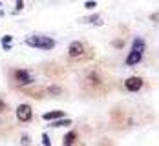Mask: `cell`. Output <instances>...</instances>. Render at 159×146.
Listing matches in <instances>:
<instances>
[{
    "label": "cell",
    "instance_id": "cell-22",
    "mask_svg": "<svg viewBox=\"0 0 159 146\" xmlns=\"http://www.w3.org/2000/svg\"><path fill=\"white\" fill-rule=\"evenodd\" d=\"M0 7H2V2H0Z\"/></svg>",
    "mask_w": 159,
    "mask_h": 146
},
{
    "label": "cell",
    "instance_id": "cell-11",
    "mask_svg": "<svg viewBox=\"0 0 159 146\" xmlns=\"http://www.w3.org/2000/svg\"><path fill=\"white\" fill-rule=\"evenodd\" d=\"M73 124V121L71 119H59V121H53V122H49V128H70Z\"/></svg>",
    "mask_w": 159,
    "mask_h": 146
},
{
    "label": "cell",
    "instance_id": "cell-15",
    "mask_svg": "<svg viewBox=\"0 0 159 146\" xmlns=\"http://www.w3.org/2000/svg\"><path fill=\"white\" fill-rule=\"evenodd\" d=\"M40 139H42V144H44V146H51V139H49L48 133H42V137H40Z\"/></svg>",
    "mask_w": 159,
    "mask_h": 146
},
{
    "label": "cell",
    "instance_id": "cell-5",
    "mask_svg": "<svg viewBox=\"0 0 159 146\" xmlns=\"http://www.w3.org/2000/svg\"><path fill=\"white\" fill-rule=\"evenodd\" d=\"M144 86H146V81H144L143 77H128V79H125V82H123V88L126 90V91H130V93H137V91H141Z\"/></svg>",
    "mask_w": 159,
    "mask_h": 146
},
{
    "label": "cell",
    "instance_id": "cell-14",
    "mask_svg": "<svg viewBox=\"0 0 159 146\" xmlns=\"http://www.w3.org/2000/svg\"><path fill=\"white\" fill-rule=\"evenodd\" d=\"M7 112H9V104H7L4 99L0 97V115H6Z\"/></svg>",
    "mask_w": 159,
    "mask_h": 146
},
{
    "label": "cell",
    "instance_id": "cell-6",
    "mask_svg": "<svg viewBox=\"0 0 159 146\" xmlns=\"http://www.w3.org/2000/svg\"><path fill=\"white\" fill-rule=\"evenodd\" d=\"M31 119H33V108H31V104L24 102V104H20V106L16 108V121H18V122L28 124V122H31Z\"/></svg>",
    "mask_w": 159,
    "mask_h": 146
},
{
    "label": "cell",
    "instance_id": "cell-9",
    "mask_svg": "<svg viewBox=\"0 0 159 146\" xmlns=\"http://www.w3.org/2000/svg\"><path fill=\"white\" fill-rule=\"evenodd\" d=\"M144 49H146V42H144V38L135 37V38H134V42H132V51L144 55Z\"/></svg>",
    "mask_w": 159,
    "mask_h": 146
},
{
    "label": "cell",
    "instance_id": "cell-12",
    "mask_svg": "<svg viewBox=\"0 0 159 146\" xmlns=\"http://www.w3.org/2000/svg\"><path fill=\"white\" fill-rule=\"evenodd\" d=\"M80 22H84V24H97V26L102 24L101 22V13H95L92 16H84V18H80Z\"/></svg>",
    "mask_w": 159,
    "mask_h": 146
},
{
    "label": "cell",
    "instance_id": "cell-20",
    "mask_svg": "<svg viewBox=\"0 0 159 146\" xmlns=\"http://www.w3.org/2000/svg\"><path fill=\"white\" fill-rule=\"evenodd\" d=\"M28 143H30V137L28 135H22V146H28Z\"/></svg>",
    "mask_w": 159,
    "mask_h": 146
},
{
    "label": "cell",
    "instance_id": "cell-13",
    "mask_svg": "<svg viewBox=\"0 0 159 146\" xmlns=\"http://www.w3.org/2000/svg\"><path fill=\"white\" fill-rule=\"evenodd\" d=\"M61 93H62L61 86H49V88H46V95H49V97H55V95H61Z\"/></svg>",
    "mask_w": 159,
    "mask_h": 146
},
{
    "label": "cell",
    "instance_id": "cell-21",
    "mask_svg": "<svg viewBox=\"0 0 159 146\" xmlns=\"http://www.w3.org/2000/svg\"><path fill=\"white\" fill-rule=\"evenodd\" d=\"M2 48H4V51H9V49H11V44H6V46H2Z\"/></svg>",
    "mask_w": 159,
    "mask_h": 146
},
{
    "label": "cell",
    "instance_id": "cell-3",
    "mask_svg": "<svg viewBox=\"0 0 159 146\" xmlns=\"http://www.w3.org/2000/svg\"><path fill=\"white\" fill-rule=\"evenodd\" d=\"M33 81H35V75L28 68H15L9 71V82L13 88H26L33 84Z\"/></svg>",
    "mask_w": 159,
    "mask_h": 146
},
{
    "label": "cell",
    "instance_id": "cell-17",
    "mask_svg": "<svg viewBox=\"0 0 159 146\" xmlns=\"http://www.w3.org/2000/svg\"><path fill=\"white\" fill-rule=\"evenodd\" d=\"M111 46H113V48H123V46H125V40H113V42H111Z\"/></svg>",
    "mask_w": 159,
    "mask_h": 146
},
{
    "label": "cell",
    "instance_id": "cell-16",
    "mask_svg": "<svg viewBox=\"0 0 159 146\" xmlns=\"http://www.w3.org/2000/svg\"><path fill=\"white\" fill-rule=\"evenodd\" d=\"M13 40V37L11 35H6V37H2V46H6V44H9Z\"/></svg>",
    "mask_w": 159,
    "mask_h": 146
},
{
    "label": "cell",
    "instance_id": "cell-8",
    "mask_svg": "<svg viewBox=\"0 0 159 146\" xmlns=\"http://www.w3.org/2000/svg\"><path fill=\"white\" fill-rule=\"evenodd\" d=\"M66 117V112L62 110H53V112H46V113L42 115V119L46 121V122H53V121H59V119H64Z\"/></svg>",
    "mask_w": 159,
    "mask_h": 146
},
{
    "label": "cell",
    "instance_id": "cell-4",
    "mask_svg": "<svg viewBox=\"0 0 159 146\" xmlns=\"http://www.w3.org/2000/svg\"><path fill=\"white\" fill-rule=\"evenodd\" d=\"M24 44L30 46V48L35 49H42V51H49L57 46V40L51 38V37H46V35H40V33H33V35H28L24 38Z\"/></svg>",
    "mask_w": 159,
    "mask_h": 146
},
{
    "label": "cell",
    "instance_id": "cell-7",
    "mask_svg": "<svg viewBox=\"0 0 159 146\" xmlns=\"http://www.w3.org/2000/svg\"><path fill=\"white\" fill-rule=\"evenodd\" d=\"M79 144V131L70 130L62 139V146H77Z\"/></svg>",
    "mask_w": 159,
    "mask_h": 146
},
{
    "label": "cell",
    "instance_id": "cell-18",
    "mask_svg": "<svg viewBox=\"0 0 159 146\" xmlns=\"http://www.w3.org/2000/svg\"><path fill=\"white\" fill-rule=\"evenodd\" d=\"M22 7H24V2H16L15 9H13V15H16V13H18V11H20V9H22Z\"/></svg>",
    "mask_w": 159,
    "mask_h": 146
},
{
    "label": "cell",
    "instance_id": "cell-10",
    "mask_svg": "<svg viewBox=\"0 0 159 146\" xmlns=\"http://www.w3.org/2000/svg\"><path fill=\"white\" fill-rule=\"evenodd\" d=\"M141 60H143V55H141V53L130 51V53H128V57H126V60H125V64H126V66H137Z\"/></svg>",
    "mask_w": 159,
    "mask_h": 146
},
{
    "label": "cell",
    "instance_id": "cell-19",
    "mask_svg": "<svg viewBox=\"0 0 159 146\" xmlns=\"http://www.w3.org/2000/svg\"><path fill=\"white\" fill-rule=\"evenodd\" d=\"M95 6H97V2H86V4H84V7H86V9H93Z\"/></svg>",
    "mask_w": 159,
    "mask_h": 146
},
{
    "label": "cell",
    "instance_id": "cell-2",
    "mask_svg": "<svg viewBox=\"0 0 159 146\" xmlns=\"http://www.w3.org/2000/svg\"><path fill=\"white\" fill-rule=\"evenodd\" d=\"M66 55H68V60L71 64H79V62L92 60L95 57V49L82 40H73V42H70V46L66 49Z\"/></svg>",
    "mask_w": 159,
    "mask_h": 146
},
{
    "label": "cell",
    "instance_id": "cell-1",
    "mask_svg": "<svg viewBox=\"0 0 159 146\" xmlns=\"http://www.w3.org/2000/svg\"><path fill=\"white\" fill-rule=\"evenodd\" d=\"M80 86L86 93L90 95H101L106 91V81H104V75L99 71V69H86L84 75H82V81Z\"/></svg>",
    "mask_w": 159,
    "mask_h": 146
}]
</instances>
